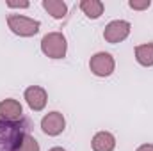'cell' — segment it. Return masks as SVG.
<instances>
[{
	"label": "cell",
	"instance_id": "1",
	"mask_svg": "<svg viewBox=\"0 0 153 151\" xmlns=\"http://www.w3.org/2000/svg\"><path fill=\"white\" fill-rule=\"evenodd\" d=\"M30 121L20 119V121H4L0 119V151H16L23 137L29 133Z\"/></svg>",
	"mask_w": 153,
	"mask_h": 151
},
{
	"label": "cell",
	"instance_id": "2",
	"mask_svg": "<svg viewBox=\"0 0 153 151\" xmlns=\"http://www.w3.org/2000/svg\"><path fill=\"white\" fill-rule=\"evenodd\" d=\"M41 50L50 59H62L68 50L66 38L61 32H50L41 39Z\"/></svg>",
	"mask_w": 153,
	"mask_h": 151
},
{
	"label": "cell",
	"instance_id": "3",
	"mask_svg": "<svg viewBox=\"0 0 153 151\" xmlns=\"http://www.w3.org/2000/svg\"><path fill=\"white\" fill-rule=\"evenodd\" d=\"M7 25L9 29L16 34V36H22V38H30V36H36L39 32V23L38 20H32V18H27V16H20V14H11L7 18Z\"/></svg>",
	"mask_w": 153,
	"mask_h": 151
},
{
	"label": "cell",
	"instance_id": "4",
	"mask_svg": "<svg viewBox=\"0 0 153 151\" xmlns=\"http://www.w3.org/2000/svg\"><path fill=\"white\" fill-rule=\"evenodd\" d=\"M114 66H116L114 57H112L111 53H107V52H98V53H94V55L91 57V61H89V68H91V71L96 76L112 75Z\"/></svg>",
	"mask_w": 153,
	"mask_h": 151
},
{
	"label": "cell",
	"instance_id": "5",
	"mask_svg": "<svg viewBox=\"0 0 153 151\" xmlns=\"http://www.w3.org/2000/svg\"><path fill=\"white\" fill-rule=\"evenodd\" d=\"M128 34H130V23L125 21V20H114V21H111L105 27V30H103L105 41L107 43H112V44L123 41V39H126Z\"/></svg>",
	"mask_w": 153,
	"mask_h": 151
},
{
	"label": "cell",
	"instance_id": "6",
	"mask_svg": "<svg viewBox=\"0 0 153 151\" xmlns=\"http://www.w3.org/2000/svg\"><path fill=\"white\" fill-rule=\"evenodd\" d=\"M64 126H66V121H64V115L61 112H50L41 119V130L52 137L62 133Z\"/></svg>",
	"mask_w": 153,
	"mask_h": 151
},
{
	"label": "cell",
	"instance_id": "7",
	"mask_svg": "<svg viewBox=\"0 0 153 151\" xmlns=\"http://www.w3.org/2000/svg\"><path fill=\"white\" fill-rule=\"evenodd\" d=\"M25 100H27V103H29V107L32 109V110H43L45 109V105H46V101H48V96H46V91L43 89V87H39V85H30V87H27L25 89Z\"/></svg>",
	"mask_w": 153,
	"mask_h": 151
},
{
	"label": "cell",
	"instance_id": "8",
	"mask_svg": "<svg viewBox=\"0 0 153 151\" xmlns=\"http://www.w3.org/2000/svg\"><path fill=\"white\" fill-rule=\"evenodd\" d=\"M23 109H22V105H20V101H16V100H4V101H0V119H4V121H11V123H14V121H20V119H23Z\"/></svg>",
	"mask_w": 153,
	"mask_h": 151
},
{
	"label": "cell",
	"instance_id": "9",
	"mask_svg": "<svg viewBox=\"0 0 153 151\" xmlns=\"http://www.w3.org/2000/svg\"><path fill=\"white\" fill-rule=\"evenodd\" d=\"M91 146H93L94 151H112L116 148V139L109 132H98L93 137Z\"/></svg>",
	"mask_w": 153,
	"mask_h": 151
},
{
	"label": "cell",
	"instance_id": "10",
	"mask_svg": "<svg viewBox=\"0 0 153 151\" xmlns=\"http://www.w3.org/2000/svg\"><path fill=\"white\" fill-rule=\"evenodd\" d=\"M43 7L52 14L55 20H62L68 14V5L62 0H43Z\"/></svg>",
	"mask_w": 153,
	"mask_h": 151
},
{
	"label": "cell",
	"instance_id": "11",
	"mask_svg": "<svg viewBox=\"0 0 153 151\" xmlns=\"http://www.w3.org/2000/svg\"><path fill=\"white\" fill-rule=\"evenodd\" d=\"M80 9L84 11V14L91 20H96L103 14V2L100 0H82L80 2Z\"/></svg>",
	"mask_w": 153,
	"mask_h": 151
},
{
	"label": "cell",
	"instance_id": "12",
	"mask_svg": "<svg viewBox=\"0 0 153 151\" xmlns=\"http://www.w3.org/2000/svg\"><path fill=\"white\" fill-rule=\"evenodd\" d=\"M135 59L141 66H153V43L135 46Z\"/></svg>",
	"mask_w": 153,
	"mask_h": 151
},
{
	"label": "cell",
	"instance_id": "13",
	"mask_svg": "<svg viewBox=\"0 0 153 151\" xmlns=\"http://www.w3.org/2000/svg\"><path fill=\"white\" fill-rule=\"evenodd\" d=\"M16 151H39V142L30 135V133H27V135L23 137V141L20 142V146H18Z\"/></svg>",
	"mask_w": 153,
	"mask_h": 151
},
{
	"label": "cell",
	"instance_id": "14",
	"mask_svg": "<svg viewBox=\"0 0 153 151\" xmlns=\"http://www.w3.org/2000/svg\"><path fill=\"white\" fill-rule=\"evenodd\" d=\"M150 0H130L128 2V5L132 7V9H135V11H143V9H148L150 7Z\"/></svg>",
	"mask_w": 153,
	"mask_h": 151
},
{
	"label": "cell",
	"instance_id": "15",
	"mask_svg": "<svg viewBox=\"0 0 153 151\" xmlns=\"http://www.w3.org/2000/svg\"><path fill=\"white\" fill-rule=\"evenodd\" d=\"M7 7H22V9H25V7H29V2H27V0H22V2H13V0H9V2H7Z\"/></svg>",
	"mask_w": 153,
	"mask_h": 151
},
{
	"label": "cell",
	"instance_id": "16",
	"mask_svg": "<svg viewBox=\"0 0 153 151\" xmlns=\"http://www.w3.org/2000/svg\"><path fill=\"white\" fill-rule=\"evenodd\" d=\"M137 151H153V144H143L137 148Z\"/></svg>",
	"mask_w": 153,
	"mask_h": 151
},
{
	"label": "cell",
	"instance_id": "17",
	"mask_svg": "<svg viewBox=\"0 0 153 151\" xmlns=\"http://www.w3.org/2000/svg\"><path fill=\"white\" fill-rule=\"evenodd\" d=\"M50 151H66V150H62V148H52Z\"/></svg>",
	"mask_w": 153,
	"mask_h": 151
}]
</instances>
